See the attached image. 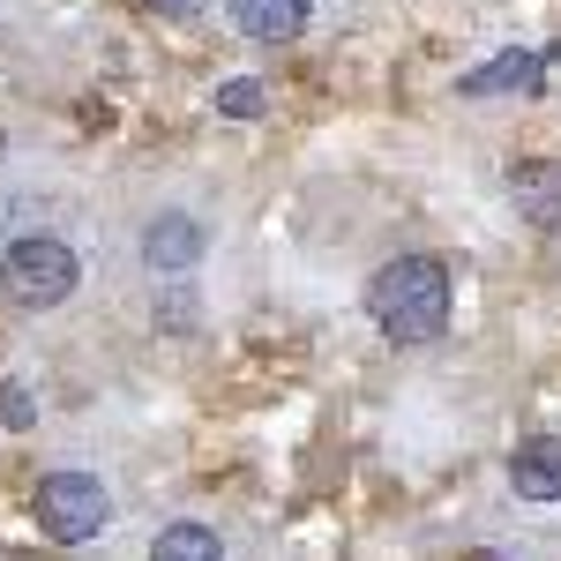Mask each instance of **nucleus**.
<instances>
[{"mask_svg": "<svg viewBox=\"0 0 561 561\" xmlns=\"http://www.w3.org/2000/svg\"><path fill=\"white\" fill-rule=\"evenodd\" d=\"M142 262L158 270V277H180V270H195L203 262V225L187 210H165L142 225Z\"/></svg>", "mask_w": 561, "mask_h": 561, "instance_id": "6", "label": "nucleus"}, {"mask_svg": "<svg viewBox=\"0 0 561 561\" xmlns=\"http://www.w3.org/2000/svg\"><path fill=\"white\" fill-rule=\"evenodd\" d=\"M547 60H554V45L547 53H494L486 68H472V76H457V98H539L547 90Z\"/></svg>", "mask_w": 561, "mask_h": 561, "instance_id": "4", "label": "nucleus"}, {"mask_svg": "<svg viewBox=\"0 0 561 561\" xmlns=\"http://www.w3.org/2000/svg\"><path fill=\"white\" fill-rule=\"evenodd\" d=\"M76 277H83V262H76L68 240H53V232H31V240H15L0 255V293H8V307H23V314L60 307L76 293Z\"/></svg>", "mask_w": 561, "mask_h": 561, "instance_id": "2", "label": "nucleus"}, {"mask_svg": "<svg viewBox=\"0 0 561 561\" xmlns=\"http://www.w3.org/2000/svg\"><path fill=\"white\" fill-rule=\"evenodd\" d=\"M217 113H225V121H262V113H270V83H255V76L217 83Z\"/></svg>", "mask_w": 561, "mask_h": 561, "instance_id": "10", "label": "nucleus"}, {"mask_svg": "<svg viewBox=\"0 0 561 561\" xmlns=\"http://www.w3.org/2000/svg\"><path fill=\"white\" fill-rule=\"evenodd\" d=\"M150 561H225V539L210 524H165L150 539Z\"/></svg>", "mask_w": 561, "mask_h": 561, "instance_id": "9", "label": "nucleus"}, {"mask_svg": "<svg viewBox=\"0 0 561 561\" xmlns=\"http://www.w3.org/2000/svg\"><path fill=\"white\" fill-rule=\"evenodd\" d=\"M502 187H510V203H517L524 225L561 232V158H517Z\"/></svg>", "mask_w": 561, "mask_h": 561, "instance_id": "5", "label": "nucleus"}, {"mask_svg": "<svg viewBox=\"0 0 561 561\" xmlns=\"http://www.w3.org/2000/svg\"><path fill=\"white\" fill-rule=\"evenodd\" d=\"M449 300H457V285L442 255H397L367 277V314L389 345H434L449 330Z\"/></svg>", "mask_w": 561, "mask_h": 561, "instance_id": "1", "label": "nucleus"}, {"mask_svg": "<svg viewBox=\"0 0 561 561\" xmlns=\"http://www.w3.org/2000/svg\"><path fill=\"white\" fill-rule=\"evenodd\" d=\"M225 15H232V31L255 45H293L307 31V15H314V0H225Z\"/></svg>", "mask_w": 561, "mask_h": 561, "instance_id": "7", "label": "nucleus"}, {"mask_svg": "<svg viewBox=\"0 0 561 561\" xmlns=\"http://www.w3.org/2000/svg\"><path fill=\"white\" fill-rule=\"evenodd\" d=\"M472 561H494V554H472Z\"/></svg>", "mask_w": 561, "mask_h": 561, "instance_id": "13", "label": "nucleus"}, {"mask_svg": "<svg viewBox=\"0 0 561 561\" xmlns=\"http://www.w3.org/2000/svg\"><path fill=\"white\" fill-rule=\"evenodd\" d=\"M150 8H158V15H173V23H195L210 0H150Z\"/></svg>", "mask_w": 561, "mask_h": 561, "instance_id": "12", "label": "nucleus"}, {"mask_svg": "<svg viewBox=\"0 0 561 561\" xmlns=\"http://www.w3.org/2000/svg\"><path fill=\"white\" fill-rule=\"evenodd\" d=\"M510 486L524 502H561V434H524L510 449Z\"/></svg>", "mask_w": 561, "mask_h": 561, "instance_id": "8", "label": "nucleus"}, {"mask_svg": "<svg viewBox=\"0 0 561 561\" xmlns=\"http://www.w3.org/2000/svg\"><path fill=\"white\" fill-rule=\"evenodd\" d=\"M31 517H38L45 539L83 547V539H98V531L113 524V494L90 472H53V479H38V494H31Z\"/></svg>", "mask_w": 561, "mask_h": 561, "instance_id": "3", "label": "nucleus"}, {"mask_svg": "<svg viewBox=\"0 0 561 561\" xmlns=\"http://www.w3.org/2000/svg\"><path fill=\"white\" fill-rule=\"evenodd\" d=\"M0 420H8L15 434L38 420V397H31V382H8V389H0Z\"/></svg>", "mask_w": 561, "mask_h": 561, "instance_id": "11", "label": "nucleus"}]
</instances>
